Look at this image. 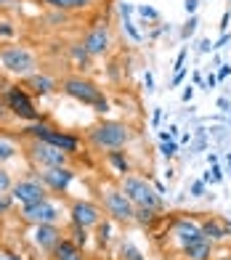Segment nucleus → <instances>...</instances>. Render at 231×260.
I'll return each instance as SVG.
<instances>
[{"mask_svg":"<svg viewBox=\"0 0 231 260\" xmlns=\"http://www.w3.org/2000/svg\"><path fill=\"white\" fill-rule=\"evenodd\" d=\"M228 19H231V14L226 11V14H223V19H221V32H226V29H228Z\"/></svg>","mask_w":231,"mask_h":260,"instance_id":"8fccbe9b","label":"nucleus"},{"mask_svg":"<svg viewBox=\"0 0 231 260\" xmlns=\"http://www.w3.org/2000/svg\"><path fill=\"white\" fill-rule=\"evenodd\" d=\"M0 69L19 77V80H24V77L38 72V56H35L27 45H16V43L3 45V48H0Z\"/></svg>","mask_w":231,"mask_h":260,"instance_id":"20e7f679","label":"nucleus"},{"mask_svg":"<svg viewBox=\"0 0 231 260\" xmlns=\"http://www.w3.org/2000/svg\"><path fill=\"white\" fill-rule=\"evenodd\" d=\"M228 75H231V64H223V67H221V72H218V80H226Z\"/></svg>","mask_w":231,"mask_h":260,"instance_id":"09e8293b","label":"nucleus"},{"mask_svg":"<svg viewBox=\"0 0 231 260\" xmlns=\"http://www.w3.org/2000/svg\"><path fill=\"white\" fill-rule=\"evenodd\" d=\"M159 151H162V157H165V159H173V157L178 154V141H176V138L159 141Z\"/></svg>","mask_w":231,"mask_h":260,"instance_id":"bb28decb","label":"nucleus"},{"mask_svg":"<svg viewBox=\"0 0 231 260\" xmlns=\"http://www.w3.org/2000/svg\"><path fill=\"white\" fill-rule=\"evenodd\" d=\"M157 215H159V212L157 210H152V207H136V223H138V226H152V223L157 220Z\"/></svg>","mask_w":231,"mask_h":260,"instance_id":"5701e85b","label":"nucleus"},{"mask_svg":"<svg viewBox=\"0 0 231 260\" xmlns=\"http://www.w3.org/2000/svg\"><path fill=\"white\" fill-rule=\"evenodd\" d=\"M69 53H72V58H75V64L80 67V69H88V64H90V56L85 48H83V43H75V45H69Z\"/></svg>","mask_w":231,"mask_h":260,"instance_id":"4be33fe9","label":"nucleus"},{"mask_svg":"<svg viewBox=\"0 0 231 260\" xmlns=\"http://www.w3.org/2000/svg\"><path fill=\"white\" fill-rule=\"evenodd\" d=\"M122 27H125V32L130 35V40H133V43H141V32L136 29V24H133L130 19H122Z\"/></svg>","mask_w":231,"mask_h":260,"instance_id":"473e14b6","label":"nucleus"},{"mask_svg":"<svg viewBox=\"0 0 231 260\" xmlns=\"http://www.w3.org/2000/svg\"><path fill=\"white\" fill-rule=\"evenodd\" d=\"M197 27H200V19H197V14L194 16H189V21L183 24V29H181V40H189L194 32H197Z\"/></svg>","mask_w":231,"mask_h":260,"instance_id":"cd10ccee","label":"nucleus"},{"mask_svg":"<svg viewBox=\"0 0 231 260\" xmlns=\"http://www.w3.org/2000/svg\"><path fill=\"white\" fill-rule=\"evenodd\" d=\"M191 99H194V85H186V88H183V93H181V101L189 104Z\"/></svg>","mask_w":231,"mask_h":260,"instance_id":"ea45409f","label":"nucleus"},{"mask_svg":"<svg viewBox=\"0 0 231 260\" xmlns=\"http://www.w3.org/2000/svg\"><path fill=\"white\" fill-rule=\"evenodd\" d=\"M152 186H154V191H157L159 197H165V194H168V188H165L162 181H152Z\"/></svg>","mask_w":231,"mask_h":260,"instance_id":"c03bdc74","label":"nucleus"},{"mask_svg":"<svg viewBox=\"0 0 231 260\" xmlns=\"http://www.w3.org/2000/svg\"><path fill=\"white\" fill-rule=\"evenodd\" d=\"M83 48L93 56V58L109 53V48H112V29H109L107 24L90 27V29L85 32V38H83Z\"/></svg>","mask_w":231,"mask_h":260,"instance_id":"ddd939ff","label":"nucleus"},{"mask_svg":"<svg viewBox=\"0 0 231 260\" xmlns=\"http://www.w3.org/2000/svg\"><path fill=\"white\" fill-rule=\"evenodd\" d=\"M228 40H231V38H228V32H223V35H221V38H218V43L213 45V51H218V48H223V45H226Z\"/></svg>","mask_w":231,"mask_h":260,"instance_id":"37998d69","label":"nucleus"},{"mask_svg":"<svg viewBox=\"0 0 231 260\" xmlns=\"http://www.w3.org/2000/svg\"><path fill=\"white\" fill-rule=\"evenodd\" d=\"M218 106H221V109H228V99H218Z\"/></svg>","mask_w":231,"mask_h":260,"instance_id":"864d4df0","label":"nucleus"},{"mask_svg":"<svg viewBox=\"0 0 231 260\" xmlns=\"http://www.w3.org/2000/svg\"><path fill=\"white\" fill-rule=\"evenodd\" d=\"M8 114H11V112H8V106H6V101L0 99V122H3V120H8Z\"/></svg>","mask_w":231,"mask_h":260,"instance_id":"49530a36","label":"nucleus"},{"mask_svg":"<svg viewBox=\"0 0 231 260\" xmlns=\"http://www.w3.org/2000/svg\"><path fill=\"white\" fill-rule=\"evenodd\" d=\"M218 260H231V255H226V257H218Z\"/></svg>","mask_w":231,"mask_h":260,"instance_id":"13d9d810","label":"nucleus"},{"mask_svg":"<svg viewBox=\"0 0 231 260\" xmlns=\"http://www.w3.org/2000/svg\"><path fill=\"white\" fill-rule=\"evenodd\" d=\"M200 226H202V234H205L210 242H223V239H228V231H226V226H223V218H221V220H218V218L202 220Z\"/></svg>","mask_w":231,"mask_h":260,"instance_id":"6ab92c4d","label":"nucleus"},{"mask_svg":"<svg viewBox=\"0 0 231 260\" xmlns=\"http://www.w3.org/2000/svg\"><path fill=\"white\" fill-rule=\"evenodd\" d=\"M183 75H186V69H181V72H176V75H173V80H170V88H176V85H181V80H183Z\"/></svg>","mask_w":231,"mask_h":260,"instance_id":"79ce46f5","label":"nucleus"},{"mask_svg":"<svg viewBox=\"0 0 231 260\" xmlns=\"http://www.w3.org/2000/svg\"><path fill=\"white\" fill-rule=\"evenodd\" d=\"M120 257H122V260H146V257L141 255V250H138L136 244H130V242H122V244H120Z\"/></svg>","mask_w":231,"mask_h":260,"instance_id":"a878e982","label":"nucleus"},{"mask_svg":"<svg viewBox=\"0 0 231 260\" xmlns=\"http://www.w3.org/2000/svg\"><path fill=\"white\" fill-rule=\"evenodd\" d=\"M226 159H228V168H231V154H228V157H226Z\"/></svg>","mask_w":231,"mask_h":260,"instance_id":"bf43d9fd","label":"nucleus"},{"mask_svg":"<svg viewBox=\"0 0 231 260\" xmlns=\"http://www.w3.org/2000/svg\"><path fill=\"white\" fill-rule=\"evenodd\" d=\"M223 226H226V231H228V236H231V220H226V218H223Z\"/></svg>","mask_w":231,"mask_h":260,"instance_id":"5fc2aeb1","label":"nucleus"},{"mask_svg":"<svg viewBox=\"0 0 231 260\" xmlns=\"http://www.w3.org/2000/svg\"><path fill=\"white\" fill-rule=\"evenodd\" d=\"M3 101H6V106H8L11 117H16V120H21V122H38V120H43L40 109L35 106L29 90H27L24 85H8Z\"/></svg>","mask_w":231,"mask_h":260,"instance_id":"423d86ee","label":"nucleus"},{"mask_svg":"<svg viewBox=\"0 0 231 260\" xmlns=\"http://www.w3.org/2000/svg\"><path fill=\"white\" fill-rule=\"evenodd\" d=\"M96 239H98V247H107L112 242V220H101L96 226Z\"/></svg>","mask_w":231,"mask_h":260,"instance_id":"393cba45","label":"nucleus"},{"mask_svg":"<svg viewBox=\"0 0 231 260\" xmlns=\"http://www.w3.org/2000/svg\"><path fill=\"white\" fill-rule=\"evenodd\" d=\"M186 48H181V53H178V58H176V67H173V69H176V72H181V69H186V67H183V61H186Z\"/></svg>","mask_w":231,"mask_h":260,"instance_id":"4c0bfd02","label":"nucleus"},{"mask_svg":"<svg viewBox=\"0 0 231 260\" xmlns=\"http://www.w3.org/2000/svg\"><path fill=\"white\" fill-rule=\"evenodd\" d=\"M136 11H138V16H141V19H149V21H157L159 19V11L154 6H138Z\"/></svg>","mask_w":231,"mask_h":260,"instance_id":"c756f323","label":"nucleus"},{"mask_svg":"<svg viewBox=\"0 0 231 260\" xmlns=\"http://www.w3.org/2000/svg\"><path fill=\"white\" fill-rule=\"evenodd\" d=\"M61 90L67 93L69 99H75L77 104L90 106V109L98 112V114H107V112H109V99L104 96V90L96 85L93 80H88V77H83V75L67 77V80L61 82Z\"/></svg>","mask_w":231,"mask_h":260,"instance_id":"f03ea898","label":"nucleus"},{"mask_svg":"<svg viewBox=\"0 0 231 260\" xmlns=\"http://www.w3.org/2000/svg\"><path fill=\"white\" fill-rule=\"evenodd\" d=\"M107 162H109L120 175H130V159H128V154H125L122 149H112V151H107Z\"/></svg>","mask_w":231,"mask_h":260,"instance_id":"aec40b11","label":"nucleus"},{"mask_svg":"<svg viewBox=\"0 0 231 260\" xmlns=\"http://www.w3.org/2000/svg\"><path fill=\"white\" fill-rule=\"evenodd\" d=\"M194 85H200V88H205V80H202V72H194Z\"/></svg>","mask_w":231,"mask_h":260,"instance_id":"3c124183","label":"nucleus"},{"mask_svg":"<svg viewBox=\"0 0 231 260\" xmlns=\"http://www.w3.org/2000/svg\"><path fill=\"white\" fill-rule=\"evenodd\" d=\"M69 239H72L80 250H85V244H88V239H90V234H88V229H83V226H69Z\"/></svg>","mask_w":231,"mask_h":260,"instance_id":"b1692460","label":"nucleus"},{"mask_svg":"<svg viewBox=\"0 0 231 260\" xmlns=\"http://www.w3.org/2000/svg\"><path fill=\"white\" fill-rule=\"evenodd\" d=\"M159 122H162V109L157 106V109H154V114H152V125H154V127H159Z\"/></svg>","mask_w":231,"mask_h":260,"instance_id":"a18cd8bd","label":"nucleus"},{"mask_svg":"<svg viewBox=\"0 0 231 260\" xmlns=\"http://www.w3.org/2000/svg\"><path fill=\"white\" fill-rule=\"evenodd\" d=\"M101 202H104V210H107V215L117 223H133L136 218V205L130 202V197L122 191V188H107V191L101 194Z\"/></svg>","mask_w":231,"mask_h":260,"instance_id":"6e6552de","label":"nucleus"},{"mask_svg":"<svg viewBox=\"0 0 231 260\" xmlns=\"http://www.w3.org/2000/svg\"><path fill=\"white\" fill-rule=\"evenodd\" d=\"M205 191H207V183H205V181H194L191 188H189L191 197H205Z\"/></svg>","mask_w":231,"mask_h":260,"instance_id":"72a5a7b5","label":"nucleus"},{"mask_svg":"<svg viewBox=\"0 0 231 260\" xmlns=\"http://www.w3.org/2000/svg\"><path fill=\"white\" fill-rule=\"evenodd\" d=\"M27 157L35 165V170L69 165V154H67V151L56 149L53 144H48V141H29V144H27Z\"/></svg>","mask_w":231,"mask_h":260,"instance_id":"0eeeda50","label":"nucleus"},{"mask_svg":"<svg viewBox=\"0 0 231 260\" xmlns=\"http://www.w3.org/2000/svg\"><path fill=\"white\" fill-rule=\"evenodd\" d=\"M170 234H173V239H176L181 247H186L191 242H197L202 239V226L197 220H191V218H178V220H173V226H170Z\"/></svg>","mask_w":231,"mask_h":260,"instance_id":"4468645a","label":"nucleus"},{"mask_svg":"<svg viewBox=\"0 0 231 260\" xmlns=\"http://www.w3.org/2000/svg\"><path fill=\"white\" fill-rule=\"evenodd\" d=\"M14 197H11V191H0V215H8L11 207H14Z\"/></svg>","mask_w":231,"mask_h":260,"instance_id":"c85d7f7f","label":"nucleus"},{"mask_svg":"<svg viewBox=\"0 0 231 260\" xmlns=\"http://www.w3.org/2000/svg\"><path fill=\"white\" fill-rule=\"evenodd\" d=\"M133 11H136V8H133L130 3H120V16H122V19H130Z\"/></svg>","mask_w":231,"mask_h":260,"instance_id":"58836bf2","label":"nucleus"},{"mask_svg":"<svg viewBox=\"0 0 231 260\" xmlns=\"http://www.w3.org/2000/svg\"><path fill=\"white\" fill-rule=\"evenodd\" d=\"M183 8H186L189 16H194V14H197V8H200V0H183Z\"/></svg>","mask_w":231,"mask_h":260,"instance_id":"c9c22d12","label":"nucleus"},{"mask_svg":"<svg viewBox=\"0 0 231 260\" xmlns=\"http://www.w3.org/2000/svg\"><path fill=\"white\" fill-rule=\"evenodd\" d=\"M11 186H14V178H11V173L0 165V191H11Z\"/></svg>","mask_w":231,"mask_h":260,"instance_id":"2f4dec72","label":"nucleus"},{"mask_svg":"<svg viewBox=\"0 0 231 260\" xmlns=\"http://www.w3.org/2000/svg\"><path fill=\"white\" fill-rule=\"evenodd\" d=\"M32 229H35L32 231V244L40 247L45 255H51L53 247L64 239V234H61L59 226H32Z\"/></svg>","mask_w":231,"mask_h":260,"instance_id":"2eb2a0df","label":"nucleus"},{"mask_svg":"<svg viewBox=\"0 0 231 260\" xmlns=\"http://www.w3.org/2000/svg\"><path fill=\"white\" fill-rule=\"evenodd\" d=\"M14 27H11V21H0V38H14Z\"/></svg>","mask_w":231,"mask_h":260,"instance_id":"f704fd0d","label":"nucleus"},{"mask_svg":"<svg viewBox=\"0 0 231 260\" xmlns=\"http://www.w3.org/2000/svg\"><path fill=\"white\" fill-rule=\"evenodd\" d=\"M120 188L125 194L130 197V202L136 207H152L157 212H162L168 205H165V197H159L154 191V186L149 183L144 175H122V181H120Z\"/></svg>","mask_w":231,"mask_h":260,"instance_id":"39448f33","label":"nucleus"},{"mask_svg":"<svg viewBox=\"0 0 231 260\" xmlns=\"http://www.w3.org/2000/svg\"><path fill=\"white\" fill-rule=\"evenodd\" d=\"M215 85H218V75L207 72V75H205V90H213Z\"/></svg>","mask_w":231,"mask_h":260,"instance_id":"e433bc0d","label":"nucleus"},{"mask_svg":"<svg viewBox=\"0 0 231 260\" xmlns=\"http://www.w3.org/2000/svg\"><path fill=\"white\" fill-rule=\"evenodd\" d=\"M19 154V146H16V141H11L8 136H0V165H6L11 162Z\"/></svg>","mask_w":231,"mask_h":260,"instance_id":"412c9836","label":"nucleus"},{"mask_svg":"<svg viewBox=\"0 0 231 260\" xmlns=\"http://www.w3.org/2000/svg\"><path fill=\"white\" fill-rule=\"evenodd\" d=\"M19 215L29 226H59L61 210L51 199H43V202H35V205H24L19 210Z\"/></svg>","mask_w":231,"mask_h":260,"instance_id":"1a4fd4ad","label":"nucleus"},{"mask_svg":"<svg viewBox=\"0 0 231 260\" xmlns=\"http://www.w3.org/2000/svg\"><path fill=\"white\" fill-rule=\"evenodd\" d=\"M14 3H16V0H0V8H11Z\"/></svg>","mask_w":231,"mask_h":260,"instance_id":"603ef678","label":"nucleus"},{"mask_svg":"<svg viewBox=\"0 0 231 260\" xmlns=\"http://www.w3.org/2000/svg\"><path fill=\"white\" fill-rule=\"evenodd\" d=\"M213 250H215V242H210L207 236H202V239L191 242L186 247H181V252L186 255V260H210Z\"/></svg>","mask_w":231,"mask_h":260,"instance_id":"f3484780","label":"nucleus"},{"mask_svg":"<svg viewBox=\"0 0 231 260\" xmlns=\"http://www.w3.org/2000/svg\"><path fill=\"white\" fill-rule=\"evenodd\" d=\"M21 85H24L29 93H35V96H51V93L59 90V82H56L51 75H43V72H35V75L24 77Z\"/></svg>","mask_w":231,"mask_h":260,"instance_id":"dca6fc26","label":"nucleus"},{"mask_svg":"<svg viewBox=\"0 0 231 260\" xmlns=\"http://www.w3.org/2000/svg\"><path fill=\"white\" fill-rule=\"evenodd\" d=\"M38 3L48 6L53 11H64V14H69V11H85L96 3V0H38Z\"/></svg>","mask_w":231,"mask_h":260,"instance_id":"a211bd4d","label":"nucleus"},{"mask_svg":"<svg viewBox=\"0 0 231 260\" xmlns=\"http://www.w3.org/2000/svg\"><path fill=\"white\" fill-rule=\"evenodd\" d=\"M205 183H218V181H223V173H221V168L218 165H210V170L205 173V178H202Z\"/></svg>","mask_w":231,"mask_h":260,"instance_id":"7c9ffc66","label":"nucleus"},{"mask_svg":"<svg viewBox=\"0 0 231 260\" xmlns=\"http://www.w3.org/2000/svg\"><path fill=\"white\" fill-rule=\"evenodd\" d=\"M11 197H14L16 205H35V202H43V199H48V188L43 186V181L38 178V175H24V178L14 181V186H11Z\"/></svg>","mask_w":231,"mask_h":260,"instance_id":"9d476101","label":"nucleus"},{"mask_svg":"<svg viewBox=\"0 0 231 260\" xmlns=\"http://www.w3.org/2000/svg\"><path fill=\"white\" fill-rule=\"evenodd\" d=\"M69 260H85V257H83V252H80L77 257H69Z\"/></svg>","mask_w":231,"mask_h":260,"instance_id":"4d7b16f0","label":"nucleus"},{"mask_svg":"<svg viewBox=\"0 0 231 260\" xmlns=\"http://www.w3.org/2000/svg\"><path fill=\"white\" fill-rule=\"evenodd\" d=\"M35 175H38L43 181V186L53 194H67V188L75 181V170L69 168V165H61V168H43V170H35Z\"/></svg>","mask_w":231,"mask_h":260,"instance_id":"9b49d317","label":"nucleus"},{"mask_svg":"<svg viewBox=\"0 0 231 260\" xmlns=\"http://www.w3.org/2000/svg\"><path fill=\"white\" fill-rule=\"evenodd\" d=\"M144 85H146V90H149V93L154 90V77H152V72H144Z\"/></svg>","mask_w":231,"mask_h":260,"instance_id":"a19ab883","label":"nucleus"},{"mask_svg":"<svg viewBox=\"0 0 231 260\" xmlns=\"http://www.w3.org/2000/svg\"><path fill=\"white\" fill-rule=\"evenodd\" d=\"M200 51H202V53H210V51H213V43L207 40V38H205V40H200Z\"/></svg>","mask_w":231,"mask_h":260,"instance_id":"de8ad7c7","label":"nucleus"},{"mask_svg":"<svg viewBox=\"0 0 231 260\" xmlns=\"http://www.w3.org/2000/svg\"><path fill=\"white\" fill-rule=\"evenodd\" d=\"M6 260H21L19 255H6Z\"/></svg>","mask_w":231,"mask_h":260,"instance_id":"6e6d98bb","label":"nucleus"},{"mask_svg":"<svg viewBox=\"0 0 231 260\" xmlns=\"http://www.w3.org/2000/svg\"><path fill=\"white\" fill-rule=\"evenodd\" d=\"M88 144L96 151H112V149H125L133 141V127L117 122V120H104L88 130Z\"/></svg>","mask_w":231,"mask_h":260,"instance_id":"f257e3e1","label":"nucleus"},{"mask_svg":"<svg viewBox=\"0 0 231 260\" xmlns=\"http://www.w3.org/2000/svg\"><path fill=\"white\" fill-rule=\"evenodd\" d=\"M24 136H27L29 141H48V144H53L56 149L67 151L69 157L77 154L80 146H83V138H80V136L67 133V130H61V127H53L51 122H45V120L29 122V125L24 127Z\"/></svg>","mask_w":231,"mask_h":260,"instance_id":"7ed1b4c3","label":"nucleus"},{"mask_svg":"<svg viewBox=\"0 0 231 260\" xmlns=\"http://www.w3.org/2000/svg\"><path fill=\"white\" fill-rule=\"evenodd\" d=\"M69 223L75 226H83V229H96L101 223V207L88 202V199H77V202L69 205Z\"/></svg>","mask_w":231,"mask_h":260,"instance_id":"f8f14e48","label":"nucleus"}]
</instances>
